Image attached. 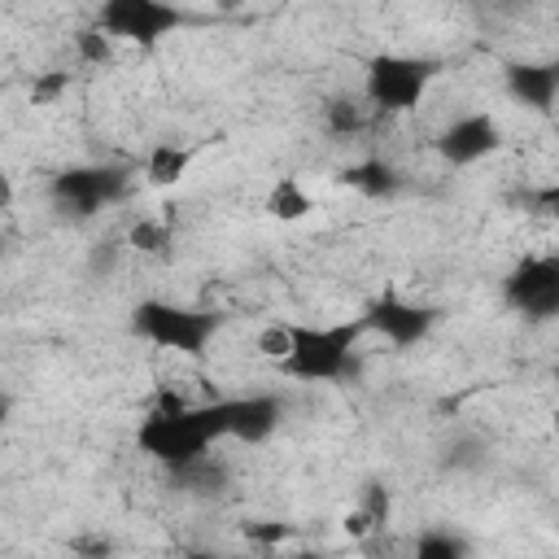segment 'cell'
<instances>
[{"mask_svg":"<svg viewBox=\"0 0 559 559\" xmlns=\"http://www.w3.org/2000/svg\"><path fill=\"white\" fill-rule=\"evenodd\" d=\"M227 424H231V397L188 402L179 411H148L135 428V445L170 472V467H183L197 454H205L214 441H223Z\"/></svg>","mask_w":559,"mask_h":559,"instance_id":"6da1fadb","label":"cell"},{"mask_svg":"<svg viewBox=\"0 0 559 559\" xmlns=\"http://www.w3.org/2000/svg\"><path fill=\"white\" fill-rule=\"evenodd\" d=\"M362 319L332 323V328H310V323H288V354L275 362L284 376L306 380V384H328L354 376L358 362V336Z\"/></svg>","mask_w":559,"mask_h":559,"instance_id":"7a4b0ae2","label":"cell"},{"mask_svg":"<svg viewBox=\"0 0 559 559\" xmlns=\"http://www.w3.org/2000/svg\"><path fill=\"white\" fill-rule=\"evenodd\" d=\"M218 328H223L218 310L175 306V301H162V297H144L131 310V332L135 336H144V341H153L162 349L188 354V358H201L205 345L218 336Z\"/></svg>","mask_w":559,"mask_h":559,"instance_id":"3957f363","label":"cell"},{"mask_svg":"<svg viewBox=\"0 0 559 559\" xmlns=\"http://www.w3.org/2000/svg\"><path fill=\"white\" fill-rule=\"evenodd\" d=\"M441 74L437 57H411V52H376L367 57L362 74V100L380 114H406L424 100L432 79Z\"/></svg>","mask_w":559,"mask_h":559,"instance_id":"277c9868","label":"cell"},{"mask_svg":"<svg viewBox=\"0 0 559 559\" xmlns=\"http://www.w3.org/2000/svg\"><path fill=\"white\" fill-rule=\"evenodd\" d=\"M127 192H131V175L122 166H66L48 183V197L66 218H92L127 201Z\"/></svg>","mask_w":559,"mask_h":559,"instance_id":"5b68a950","label":"cell"},{"mask_svg":"<svg viewBox=\"0 0 559 559\" xmlns=\"http://www.w3.org/2000/svg\"><path fill=\"white\" fill-rule=\"evenodd\" d=\"M188 22L192 17L170 0H100V13H96V26L109 39L140 44V48L162 44L166 35H175Z\"/></svg>","mask_w":559,"mask_h":559,"instance_id":"8992f818","label":"cell"},{"mask_svg":"<svg viewBox=\"0 0 559 559\" xmlns=\"http://www.w3.org/2000/svg\"><path fill=\"white\" fill-rule=\"evenodd\" d=\"M502 301L533 319V323H546L559 314V258L555 253H528L520 258L507 280H502Z\"/></svg>","mask_w":559,"mask_h":559,"instance_id":"52a82bcc","label":"cell"},{"mask_svg":"<svg viewBox=\"0 0 559 559\" xmlns=\"http://www.w3.org/2000/svg\"><path fill=\"white\" fill-rule=\"evenodd\" d=\"M437 310L432 306H415V301H406V297H397V293H384V297H376L367 310H362V328L367 332H380L389 345H397V349H406V345H419L432 328H437Z\"/></svg>","mask_w":559,"mask_h":559,"instance_id":"ba28073f","label":"cell"},{"mask_svg":"<svg viewBox=\"0 0 559 559\" xmlns=\"http://www.w3.org/2000/svg\"><path fill=\"white\" fill-rule=\"evenodd\" d=\"M502 144V127L493 114H459L454 122H445V131L437 135V153L445 166H476L480 157H489Z\"/></svg>","mask_w":559,"mask_h":559,"instance_id":"9c48e42d","label":"cell"},{"mask_svg":"<svg viewBox=\"0 0 559 559\" xmlns=\"http://www.w3.org/2000/svg\"><path fill=\"white\" fill-rule=\"evenodd\" d=\"M502 83H507L511 100L528 105L533 114H550L555 96H559V66L555 61H507Z\"/></svg>","mask_w":559,"mask_h":559,"instance_id":"30bf717a","label":"cell"},{"mask_svg":"<svg viewBox=\"0 0 559 559\" xmlns=\"http://www.w3.org/2000/svg\"><path fill=\"white\" fill-rule=\"evenodd\" d=\"M280 419H284V402L275 393H245V397H231L227 437H236L245 445H262L266 437H275Z\"/></svg>","mask_w":559,"mask_h":559,"instance_id":"8fae6325","label":"cell"},{"mask_svg":"<svg viewBox=\"0 0 559 559\" xmlns=\"http://www.w3.org/2000/svg\"><path fill=\"white\" fill-rule=\"evenodd\" d=\"M336 179H341L345 188H354L358 197H367V201H393V197L406 188L402 170H397L393 162H384V157H362V162L336 170Z\"/></svg>","mask_w":559,"mask_h":559,"instance_id":"7c38bea8","label":"cell"},{"mask_svg":"<svg viewBox=\"0 0 559 559\" xmlns=\"http://www.w3.org/2000/svg\"><path fill=\"white\" fill-rule=\"evenodd\" d=\"M192 148L188 144H179V140H157L148 153H144V179L153 183V188H175L183 175H188V166H192Z\"/></svg>","mask_w":559,"mask_h":559,"instance_id":"4fadbf2b","label":"cell"},{"mask_svg":"<svg viewBox=\"0 0 559 559\" xmlns=\"http://www.w3.org/2000/svg\"><path fill=\"white\" fill-rule=\"evenodd\" d=\"M262 210H266V218H275V223H301V218L314 210V197L301 188V179L284 175V179H275V183H271V192H266Z\"/></svg>","mask_w":559,"mask_h":559,"instance_id":"5bb4252c","label":"cell"},{"mask_svg":"<svg viewBox=\"0 0 559 559\" xmlns=\"http://www.w3.org/2000/svg\"><path fill=\"white\" fill-rule=\"evenodd\" d=\"M367 122H371V114H367V100H358V96H332L323 105V131L336 135V140L362 135Z\"/></svg>","mask_w":559,"mask_h":559,"instance_id":"9a60e30c","label":"cell"},{"mask_svg":"<svg viewBox=\"0 0 559 559\" xmlns=\"http://www.w3.org/2000/svg\"><path fill=\"white\" fill-rule=\"evenodd\" d=\"M170 485H179V489H188V493H218V489L227 485V467H223L218 459H210V450H205V454H197L192 463L170 467Z\"/></svg>","mask_w":559,"mask_h":559,"instance_id":"2e32d148","label":"cell"},{"mask_svg":"<svg viewBox=\"0 0 559 559\" xmlns=\"http://www.w3.org/2000/svg\"><path fill=\"white\" fill-rule=\"evenodd\" d=\"M127 249H135V253H148V258H166L170 253V245H175V227L166 223V218H135L131 227H127Z\"/></svg>","mask_w":559,"mask_h":559,"instance_id":"e0dca14e","label":"cell"},{"mask_svg":"<svg viewBox=\"0 0 559 559\" xmlns=\"http://www.w3.org/2000/svg\"><path fill=\"white\" fill-rule=\"evenodd\" d=\"M415 555L419 559H463V555H472V542L454 528H424L415 537Z\"/></svg>","mask_w":559,"mask_h":559,"instance_id":"ac0fdd59","label":"cell"},{"mask_svg":"<svg viewBox=\"0 0 559 559\" xmlns=\"http://www.w3.org/2000/svg\"><path fill=\"white\" fill-rule=\"evenodd\" d=\"M358 511H367V520L376 524V533H384L393 524V489L380 480H367L358 489Z\"/></svg>","mask_w":559,"mask_h":559,"instance_id":"d6986e66","label":"cell"},{"mask_svg":"<svg viewBox=\"0 0 559 559\" xmlns=\"http://www.w3.org/2000/svg\"><path fill=\"white\" fill-rule=\"evenodd\" d=\"M114 44H118V39H109L100 26H79V31H74V52H79V61H87V66H114Z\"/></svg>","mask_w":559,"mask_h":559,"instance_id":"ffe728a7","label":"cell"},{"mask_svg":"<svg viewBox=\"0 0 559 559\" xmlns=\"http://www.w3.org/2000/svg\"><path fill=\"white\" fill-rule=\"evenodd\" d=\"M70 92V70H39L35 79H31V105H39V109H48V105H57L61 96Z\"/></svg>","mask_w":559,"mask_h":559,"instance_id":"44dd1931","label":"cell"},{"mask_svg":"<svg viewBox=\"0 0 559 559\" xmlns=\"http://www.w3.org/2000/svg\"><path fill=\"white\" fill-rule=\"evenodd\" d=\"M122 249H127V240H96L92 253H87V275L92 280H109L118 271V262H122Z\"/></svg>","mask_w":559,"mask_h":559,"instance_id":"7402d4cb","label":"cell"},{"mask_svg":"<svg viewBox=\"0 0 559 559\" xmlns=\"http://www.w3.org/2000/svg\"><path fill=\"white\" fill-rule=\"evenodd\" d=\"M240 533H245V542H253V546H280V542H288V537L297 533V524H280V520H249V524H240Z\"/></svg>","mask_w":559,"mask_h":559,"instance_id":"603a6c76","label":"cell"},{"mask_svg":"<svg viewBox=\"0 0 559 559\" xmlns=\"http://www.w3.org/2000/svg\"><path fill=\"white\" fill-rule=\"evenodd\" d=\"M258 354H262L266 362H280V358L288 354V323H266V328L258 332Z\"/></svg>","mask_w":559,"mask_h":559,"instance_id":"cb8c5ba5","label":"cell"},{"mask_svg":"<svg viewBox=\"0 0 559 559\" xmlns=\"http://www.w3.org/2000/svg\"><path fill=\"white\" fill-rule=\"evenodd\" d=\"M524 205L533 214H555L559 210V188H537V192H524Z\"/></svg>","mask_w":559,"mask_h":559,"instance_id":"d4e9b609","label":"cell"},{"mask_svg":"<svg viewBox=\"0 0 559 559\" xmlns=\"http://www.w3.org/2000/svg\"><path fill=\"white\" fill-rule=\"evenodd\" d=\"M445 463H450V467H476V463H480V441H459V445H450Z\"/></svg>","mask_w":559,"mask_h":559,"instance_id":"484cf974","label":"cell"},{"mask_svg":"<svg viewBox=\"0 0 559 559\" xmlns=\"http://www.w3.org/2000/svg\"><path fill=\"white\" fill-rule=\"evenodd\" d=\"M341 524H345V533H349V537H358V542L376 533V524H371V520H367V511H358V507H354V511H345V520H341Z\"/></svg>","mask_w":559,"mask_h":559,"instance_id":"4316f807","label":"cell"},{"mask_svg":"<svg viewBox=\"0 0 559 559\" xmlns=\"http://www.w3.org/2000/svg\"><path fill=\"white\" fill-rule=\"evenodd\" d=\"M70 550H79V555H109L114 542H109V537H74Z\"/></svg>","mask_w":559,"mask_h":559,"instance_id":"83f0119b","label":"cell"},{"mask_svg":"<svg viewBox=\"0 0 559 559\" xmlns=\"http://www.w3.org/2000/svg\"><path fill=\"white\" fill-rule=\"evenodd\" d=\"M13 205V183H9V175L0 170V210H9Z\"/></svg>","mask_w":559,"mask_h":559,"instance_id":"f1b7e54d","label":"cell"},{"mask_svg":"<svg viewBox=\"0 0 559 559\" xmlns=\"http://www.w3.org/2000/svg\"><path fill=\"white\" fill-rule=\"evenodd\" d=\"M9 415H13V397H9L4 389H0V428L9 424Z\"/></svg>","mask_w":559,"mask_h":559,"instance_id":"f546056e","label":"cell"},{"mask_svg":"<svg viewBox=\"0 0 559 559\" xmlns=\"http://www.w3.org/2000/svg\"><path fill=\"white\" fill-rule=\"evenodd\" d=\"M0 253H4V236H0Z\"/></svg>","mask_w":559,"mask_h":559,"instance_id":"4dcf8cb0","label":"cell"},{"mask_svg":"<svg viewBox=\"0 0 559 559\" xmlns=\"http://www.w3.org/2000/svg\"><path fill=\"white\" fill-rule=\"evenodd\" d=\"M218 4H231V0H218Z\"/></svg>","mask_w":559,"mask_h":559,"instance_id":"1f68e13d","label":"cell"}]
</instances>
